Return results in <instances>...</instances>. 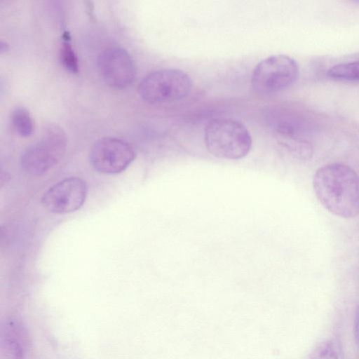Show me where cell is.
<instances>
[{"instance_id": "6", "label": "cell", "mask_w": 359, "mask_h": 359, "mask_svg": "<svg viewBox=\"0 0 359 359\" xmlns=\"http://www.w3.org/2000/svg\"><path fill=\"white\" fill-rule=\"evenodd\" d=\"M135 156L134 148L128 142L114 137H104L91 147L89 160L97 171L117 174L124 171Z\"/></svg>"}, {"instance_id": "9", "label": "cell", "mask_w": 359, "mask_h": 359, "mask_svg": "<svg viewBox=\"0 0 359 359\" xmlns=\"http://www.w3.org/2000/svg\"><path fill=\"white\" fill-rule=\"evenodd\" d=\"M327 76L341 81H359V60L335 65L329 69Z\"/></svg>"}, {"instance_id": "12", "label": "cell", "mask_w": 359, "mask_h": 359, "mask_svg": "<svg viewBox=\"0 0 359 359\" xmlns=\"http://www.w3.org/2000/svg\"><path fill=\"white\" fill-rule=\"evenodd\" d=\"M309 359H339L336 344L331 339L323 341L313 350Z\"/></svg>"}, {"instance_id": "7", "label": "cell", "mask_w": 359, "mask_h": 359, "mask_svg": "<svg viewBox=\"0 0 359 359\" xmlns=\"http://www.w3.org/2000/svg\"><path fill=\"white\" fill-rule=\"evenodd\" d=\"M86 195V182L78 177H69L50 187L44 193L41 203L48 212L63 215L79 210Z\"/></svg>"}, {"instance_id": "13", "label": "cell", "mask_w": 359, "mask_h": 359, "mask_svg": "<svg viewBox=\"0 0 359 359\" xmlns=\"http://www.w3.org/2000/svg\"><path fill=\"white\" fill-rule=\"evenodd\" d=\"M353 334L355 343L359 347V306H358L355 314Z\"/></svg>"}, {"instance_id": "8", "label": "cell", "mask_w": 359, "mask_h": 359, "mask_svg": "<svg viewBox=\"0 0 359 359\" xmlns=\"http://www.w3.org/2000/svg\"><path fill=\"white\" fill-rule=\"evenodd\" d=\"M97 67L103 81L113 88H125L135 77L133 60L121 48H109L102 51L98 57Z\"/></svg>"}, {"instance_id": "4", "label": "cell", "mask_w": 359, "mask_h": 359, "mask_svg": "<svg viewBox=\"0 0 359 359\" xmlns=\"http://www.w3.org/2000/svg\"><path fill=\"white\" fill-rule=\"evenodd\" d=\"M66 147L67 138L62 129L50 125L36 142L23 151L20 159L22 168L29 175H42L60 161Z\"/></svg>"}, {"instance_id": "5", "label": "cell", "mask_w": 359, "mask_h": 359, "mask_svg": "<svg viewBox=\"0 0 359 359\" xmlns=\"http://www.w3.org/2000/svg\"><path fill=\"white\" fill-rule=\"evenodd\" d=\"M298 74L299 67L293 58L285 55H271L255 66L251 86L258 94H273L291 86Z\"/></svg>"}, {"instance_id": "11", "label": "cell", "mask_w": 359, "mask_h": 359, "mask_svg": "<svg viewBox=\"0 0 359 359\" xmlns=\"http://www.w3.org/2000/svg\"><path fill=\"white\" fill-rule=\"evenodd\" d=\"M64 39L60 49V61L63 67L69 72L76 74L79 71V63L76 54L69 41L67 35Z\"/></svg>"}, {"instance_id": "3", "label": "cell", "mask_w": 359, "mask_h": 359, "mask_svg": "<svg viewBox=\"0 0 359 359\" xmlns=\"http://www.w3.org/2000/svg\"><path fill=\"white\" fill-rule=\"evenodd\" d=\"M192 81L185 72L178 69L154 71L140 82L138 92L147 102L158 104L177 101L187 97Z\"/></svg>"}, {"instance_id": "1", "label": "cell", "mask_w": 359, "mask_h": 359, "mask_svg": "<svg viewBox=\"0 0 359 359\" xmlns=\"http://www.w3.org/2000/svg\"><path fill=\"white\" fill-rule=\"evenodd\" d=\"M313 187L319 202L332 214L345 219L359 215V176L348 165L332 163L319 168Z\"/></svg>"}, {"instance_id": "10", "label": "cell", "mask_w": 359, "mask_h": 359, "mask_svg": "<svg viewBox=\"0 0 359 359\" xmlns=\"http://www.w3.org/2000/svg\"><path fill=\"white\" fill-rule=\"evenodd\" d=\"M11 121L15 131L22 137L29 136L33 131V121L24 107H16L12 112Z\"/></svg>"}, {"instance_id": "2", "label": "cell", "mask_w": 359, "mask_h": 359, "mask_svg": "<svg viewBox=\"0 0 359 359\" xmlns=\"http://www.w3.org/2000/svg\"><path fill=\"white\" fill-rule=\"evenodd\" d=\"M204 141L208 151L222 159L242 158L252 147V137L247 128L238 121L224 117L208 123Z\"/></svg>"}]
</instances>
